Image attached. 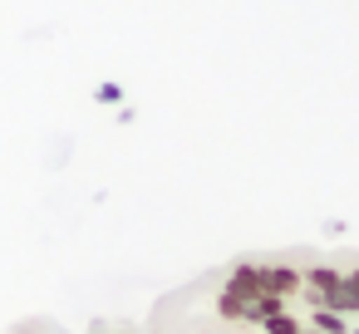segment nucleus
<instances>
[{"label":"nucleus","mask_w":359,"mask_h":334,"mask_svg":"<svg viewBox=\"0 0 359 334\" xmlns=\"http://www.w3.org/2000/svg\"><path fill=\"white\" fill-rule=\"evenodd\" d=\"M310 280H315V290H320V295L334 305V295H339V275H334V270H315Z\"/></svg>","instance_id":"nucleus-2"},{"label":"nucleus","mask_w":359,"mask_h":334,"mask_svg":"<svg viewBox=\"0 0 359 334\" xmlns=\"http://www.w3.org/2000/svg\"><path fill=\"white\" fill-rule=\"evenodd\" d=\"M315 329H320V334H344V319L330 314V309H320V314H315Z\"/></svg>","instance_id":"nucleus-3"},{"label":"nucleus","mask_w":359,"mask_h":334,"mask_svg":"<svg viewBox=\"0 0 359 334\" xmlns=\"http://www.w3.org/2000/svg\"><path fill=\"white\" fill-rule=\"evenodd\" d=\"M334 305H339V309H354V305H359V270L339 280V295H334Z\"/></svg>","instance_id":"nucleus-1"},{"label":"nucleus","mask_w":359,"mask_h":334,"mask_svg":"<svg viewBox=\"0 0 359 334\" xmlns=\"http://www.w3.org/2000/svg\"><path fill=\"white\" fill-rule=\"evenodd\" d=\"M266 329H271V334H300V329H295V319H285V314H271V319H266Z\"/></svg>","instance_id":"nucleus-4"}]
</instances>
